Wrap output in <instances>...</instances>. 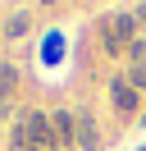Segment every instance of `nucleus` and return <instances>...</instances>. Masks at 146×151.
<instances>
[{"instance_id": "obj_1", "label": "nucleus", "mask_w": 146, "mask_h": 151, "mask_svg": "<svg viewBox=\"0 0 146 151\" xmlns=\"http://www.w3.org/2000/svg\"><path fill=\"white\" fill-rule=\"evenodd\" d=\"M132 41H137V19H132V9H119V14H110V19H100V46H105L110 60L128 55Z\"/></svg>"}, {"instance_id": "obj_2", "label": "nucleus", "mask_w": 146, "mask_h": 151, "mask_svg": "<svg viewBox=\"0 0 146 151\" xmlns=\"http://www.w3.org/2000/svg\"><path fill=\"white\" fill-rule=\"evenodd\" d=\"M110 105L119 110V119H137L142 114V92L119 73V78H110Z\"/></svg>"}, {"instance_id": "obj_3", "label": "nucleus", "mask_w": 146, "mask_h": 151, "mask_svg": "<svg viewBox=\"0 0 146 151\" xmlns=\"http://www.w3.org/2000/svg\"><path fill=\"white\" fill-rule=\"evenodd\" d=\"M50 133H55V147H69V142H78V114L73 110H55L50 114Z\"/></svg>"}, {"instance_id": "obj_4", "label": "nucleus", "mask_w": 146, "mask_h": 151, "mask_svg": "<svg viewBox=\"0 0 146 151\" xmlns=\"http://www.w3.org/2000/svg\"><path fill=\"white\" fill-rule=\"evenodd\" d=\"M78 147H82V151H100V147H105V137H100L91 110H78Z\"/></svg>"}, {"instance_id": "obj_5", "label": "nucleus", "mask_w": 146, "mask_h": 151, "mask_svg": "<svg viewBox=\"0 0 146 151\" xmlns=\"http://www.w3.org/2000/svg\"><path fill=\"white\" fill-rule=\"evenodd\" d=\"M14 96H18V64L14 60H0V114L14 105Z\"/></svg>"}, {"instance_id": "obj_6", "label": "nucleus", "mask_w": 146, "mask_h": 151, "mask_svg": "<svg viewBox=\"0 0 146 151\" xmlns=\"http://www.w3.org/2000/svg\"><path fill=\"white\" fill-rule=\"evenodd\" d=\"M27 32H32V14H27V9H14V14L5 19V37L18 41V37H27Z\"/></svg>"}, {"instance_id": "obj_7", "label": "nucleus", "mask_w": 146, "mask_h": 151, "mask_svg": "<svg viewBox=\"0 0 146 151\" xmlns=\"http://www.w3.org/2000/svg\"><path fill=\"white\" fill-rule=\"evenodd\" d=\"M128 64H142V69H146V41H142V37L128 46Z\"/></svg>"}, {"instance_id": "obj_8", "label": "nucleus", "mask_w": 146, "mask_h": 151, "mask_svg": "<svg viewBox=\"0 0 146 151\" xmlns=\"http://www.w3.org/2000/svg\"><path fill=\"white\" fill-rule=\"evenodd\" d=\"M123 78H128V83L137 87V92L146 87V69H142V64H128V73H123Z\"/></svg>"}, {"instance_id": "obj_9", "label": "nucleus", "mask_w": 146, "mask_h": 151, "mask_svg": "<svg viewBox=\"0 0 146 151\" xmlns=\"http://www.w3.org/2000/svg\"><path fill=\"white\" fill-rule=\"evenodd\" d=\"M27 151H59L55 142H27Z\"/></svg>"}, {"instance_id": "obj_10", "label": "nucleus", "mask_w": 146, "mask_h": 151, "mask_svg": "<svg viewBox=\"0 0 146 151\" xmlns=\"http://www.w3.org/2000/svg\"><path fill=\"white\" fill-rule=\"evenodd\" d=\"M132 19H137V28H146V5H137V9H132Z\"/></svg>"}, {"instance_id": "obj_11", "label": "nucleus", "mask_w": 146, "mask_h": 151, "mask_svg": "<svg viewBox=\"0 0 146 151\" xmlns=\"http://www.w3.org/2000/svg\"><path fill=\"white\" fill-rule=\"evenodd\" d=\"M137 124H142V128H146V110H142V114H137Z\"/></svg>"}, {"instance_id": "obj_12", "label": "nucleus", "mask_w": 146, "mask_h": 151, "mask_svg": "<svg viewBox=\"0 0 146 151\" xmlns=\"http://www.w3.org/2000/svg\"><path fill=\"white\" fill-rule=\"evenodd\" d=\"M36 5H55V0H36Z\"/></svg>"}, {"instance_id": "obj_13", "label": "nucleus", "mask_w": 146, "mask_h": 151, "mask_svg": "<svg viewBox=\"0 0 146 151\" xmlns=\"http://www.w3.org/2000/svg\"><path fill=\"white\" fill-rule=\"evenodd\" d=\"M137 151H146V147H137Z\"/></svg>"}]
</instances>
